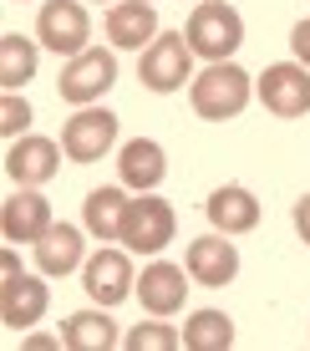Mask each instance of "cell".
Masks as SVG:
<instances>
[{"label":"cell","mask_w":310,"mask_h":351,"mask_svg":"<svg viewBox=\"0 0 310 351\" xmlns=\"http://www.w3.org/2000/svg\"><path fill=\"white\" fill-rule=\"evenodd\" d=\"M81 285H87V295L97 300V306H117V300L133 295V260L122 255V250H97L87 265H81Z\"/></svg>","instance_id":"10"},{"label":"cell","mask_w":310,"mask_h":351,"mask_svg":"<svg viewBox=\"0 0 310 351\" xmlns=\"http://www.w3.org/2000/svg\"><path fill=\"white\" fill-rule=\"evenodd\" d=\"M122 346L127 351H173V346H183V331H173L163 321H142L122 336Z\"/></svg>","instance_id":"23"},{"label":"cell","mask_w":310,"mask_h":351,"mask_svg":"<svg viewBox=\"0 0 310 351\" xmlns=\"http://www.w3.org/2000/svg\"><path fill=\"white\" fill-rule=\"evenodd\" d=\"M112 143H117V117L107 107H81L62 128V148H66L71 163H97Z\"/></svg>","instance_id":"7"},{"label":"cell","mask_w":310,"mask_h":351,"mask_svg":"<svg viewBox=\"0 0 310 351\" xmlns=\"http://www.w3.org/2000/svg\"><path fill=\"white\" fill-rule=\"evenodd\" d=\"M56 346V336H31V341H26V351H51Z\"/></svg>","instance_id":"28"},{"label":"cell","mask_w":310,"mask_h":351,"mask_svg":"<svg viewBox=\"0 0 310 351\" xmlns=\"http://www.w3.org/2000/svg\"><path fill=\"white\" fill-rule=\"evenodd\" d=\"M183 346L188 351H229L234 346V321L224 311H194L183 326Z\"/></svg>","instance_id":"22"},{"label":"cell","mask_w":310,"mask_h":351,"mask_svg":"<svg viewBox=\"0 0 310 351\" xmlns=\"http://www.w3.org/2000/svg\"><path fill=\"white\" fill-rule=\"evenodd\" d=\"M21 275V260H16V250H5V255H0V280H16Z\"/></svg>","instance_id":"27"},{"label":"cell","mask_w":310,"mask_h":351,"mask_svg":"<svg viewBox=\"0 0 310 351\" xmlns=\"http://www.w3.org/2000/svg\"><path fill=\"white\" fill-rule=\"evenodd\" d=\"M62 346L66 351H112L117 346V326L102 311H77L62 321Z\"/></svg>","instance_id":"20"},{"label":"cell","mask_w":310,"mask_h":351,"mask_svg":"<svg viewBox=\"0 0 310 351\" xmlns=\"http://www.w3.org/2000/svg\"><path fill=\"white\" fill-rule=\"evenodd\" d=\"M290 51H295L300 66H310V21H300V26L290 31Z\"/></svg>","instance_id":"25"},{"label":"cell","mask_w":310,"mask_h":351,"mask_svg":"<svg viewBox=\"0 0 310 351\" xmlns=\"http://www.w3.org/2000/svg\"><path fill=\"white\" fill-rule=\"evenodd\" d=\"M31 77H36V41L5 31V36H0V87H5V92H21Z\"/></svg>","instance_id":"21"},{"label":"cell","mask_w":310,"mask_h":351,"mask_svg":"<svg viewBox=\"0 0 310 351\" xmlns=\"http://www.w3.org/2000/svg\"><path fill=\"white\" fill-rule=\"evenodd\" d=\"M290 219H295V229H300V239L310 245V193H305V199H295V214H290Z\"/></svg>","instance_id":"26"},{"label":"cell","mask_w":310,"mask_h":351,"mask_svg":"<svg viewBox=\"0 0 310 351\" xmlns=\"http://www.w3.org/2000/svg\"><path fill=\"white\" fill-rule=\"evenodd\" d=\"M138 295H142V311H153V316H173V311H183V265H168V260H153L148 270H142L138 280Z\"/></svg>","instance_id":"16"},{"label":"cell","mask_w":310,"mask_h":351,"mask_svg":"<svg viewBox=\"0 0 310 351\" xmlns=\"http://www.w3.org/2000/svg\"><path fill=\"white\" fill-rule=\"evenodd\" d=\"M36 41L56 56H81L92 41V21L81 0H46L41 16H36Z\"/></svg>","instance_id":"4"},{"label":"cell","mask_w":310,"mask_h":351,"mask_svg":"<svg viewBox=\"0 0 310 351\" xmlns=\"http://www.w3.org/2000/svg\"><path fill=\"white\" fill-rule=\"evenodd\" d=\"M107 41L122 46V51H148L158 41V16H153L148 0H117L107 10Z\"/></svg>","instance_id":"13"},{"label":"cell","mask_w":310,"mask_h":351,"mask_svg":"<svg viewBox=\"0 0 310 351\" xmlns=\"http://www.w3.org/2000/svg\"><path fill=\"white\" fill-rule=\"evenodd\" d=\"M183 265H188V275H194L198 285L219 290V285H229L234 275H240V250L229 245V234H204V239L188 245Z\"/></svg>","instance_id":"12"},{"label":"cell","mask_w":310,"mask_h":351,"mask_svg":"<svg viewBox=\"0 0 310 351\" xmlns=\"http://www.w3.org/2000/svg\"><path fill=\"white\" fill-rule=\"evenodd\" d=\"M112 82H117V56L102 51V46H87V51L71 56L66 71L56 77V92H62V102H71V107H87V102H97Z\"/></svg>","instance_id":"6"},{"label":"cell","mask_w":310,"mask_h":351,"mask_svg":"<svg viewBox=\"0 0 310 351\" xmlns=\"http://www.w3.org/2000/svg\"><path fill=\"white\" fill-rule=\"evenodd\" d=\"M127 193L122 189H92L87 204H81V219H87V229L102 239V245H112V239H122V219H127Z\"/></svg>","instance_id":"18"},{"label":"cell","mask_w":310,"mask_h":351,"mask_svg":"<svg viewBox=\"0 0 310 351\" xmlns=\"http://www.w3.org/2000/svg\"><path fill=\"white\" fill-rule=\"evenodd\" d=\"M173 229H178L173 204H168V199H153V193H142V199L127 204L122 245L133 250V255H158L163 245H173Z\"/></svg>","instance_id":"5"},{"label":"cell","mask_w":310,"mask_h":351,"mask_svg":"<svg viewBox=\"0 0 310 351\" xmlns=\"http://www.w3.org/2000/svg\"><path fill=\"white\" fill-rule=\"evenodd\" d=\"M51 224H56L51 204L36 189H21L16 199H5V209H0V234H5V245H41Z\"/></svg>","instance_id":"11"},{"label":"cell","mask_w":310,"mask_h":351,"mask_svg":"<svg viewBox=\"0 0 310 351\" xmlns=\"http://www.w3.org/2000/svg\"><path fill=\"white\" fill-rule=\"evenodd\" d=\"M259 102L275 117H305L310 112V66H300V62L265 66V77H259Z\"/></svg>","instance_id":"8"},{"label":"cell","mask_w":310,"mask_h":351,"mask_svg":"<svg viewBox=\"0 0 310 351\" xmlns=\"http://www.w3.org/2000/svg\"><path fill=\"white\" fill-rule=\"evenodd\" d=\"M138 82L148 92H178L183 82H194V46L183 31H158V41L142 51Z\"/></svg>","instance_id":"3"},{"label":"cell","mask_w":310,"mask_h":351,"mask_svg":"<svg viewBox=\"0 0 310 351\" xmlns=\"http://www.w3.org/2000/svg\"><path fill=\"white\" fill-rule=\"evenodd\" d=\"M62 153H66V148H56L51 138H16V143H10V153H5L10 184H21V189L51 184L56 168H62Z\"/></svg>","instance_id":"9"},{"label":"cell","mask_w":310,"mask_h":351,"mask_svg":"<svg viewBox=\"0 0 310 351\" xmlns=\"http://www.w3.org/2000/svg\"><path fill=\"white\" fill-rule=\"evenodd\" d=\"M36 265H41V275H71L81 265V229L77 224H51L46 239L36 245Z\"/></svg>","instance_id":"19"},{"label":"cell","mask_w":310,"mask_h":351,"mask_svg":"<svg viewBox=\"0 0 310 351\" xmlns=\"http://www.w3.org/2000/svg\"><path fill=\"white\" fill-rule=\"evenodd\" d=\"M204 214H209V224L219 229V234H249V229L259 224V204H255V193L240 189V184L214 189V193H209V204H204Z\"/></svg>","instance_id":"15"},{"label":"cell","mask_w":310,"mask_h":351,"mask_svg":"<svg viewBox=\"0 0 310 351\" xmlns=\"http://www.w3.org/2000/svg\"><path fill=\"white\" fill-rule=\"evenodd\" d=\"M51 306V290L36 275H16V280H0V326H36Z\"/></svg>","instance_id":"14"},{"label":"cell","mask_w":310,"mask_h":351,"mask_svg":"<svg viewBox=\"0 0 310 351\" xmlns=\"http://www.w3.org/2000/svg\"><path fill=\"white\" fill-rule=\"evenodd\" d=\"M31 128V107L21 92H5V102H0V132L5 138H21V132Z\"/></svg>","instance_id":"24"},{"label":"cell","mask_w":310,"mask_h":351,"mask_svg":"<svg viewBox=\"0 0 310 351\" xmlns=\"http://www.w3.org/2000/svg\"><path fill=\"white\" fill-rule=\"evenodd\" d=\"M117 173H122L127 189L148 193V189L163 184V173H168V158H163V148H158L153 138H133V143H122V153H117Z\"/></svg>","instance_id":"17"},{"label":"cell","mask_w":310,"mask_h":351,"mask_svg":"<svg viewBox=\"0 0 310 351\" xmlns=\"http://www.w3.org/2000/svg\"><path fill=\"white\" fill-rule=\"evenodd\" d=\"M183 36H188V46H194V56H204V62H229V56L240 51V41H244V21H240V10H234L229 0H198Z\"/></svg>","instance_id":"2"},{"label":"cell","mask_w":310,"mask_h":351,"mask_svg":"<svg viewBox=\"0 0 310 351\" xmlns=\"http://www.w3.org/2000/svg\"><path fill=\"white\" fill-rule=\"evenodd\" d=\"M188 97H194V112L209 117V123H224V117H240L255 97V82L249 71H240L234 62H209L188 82Z\"/></svg>","instance_id":"1"}]
</instances>
